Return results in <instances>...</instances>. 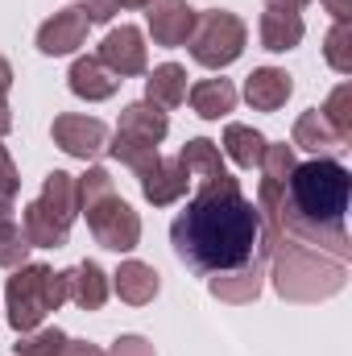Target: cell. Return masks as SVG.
I'll use <instances>...</instances> for the list:
<instances>
[{
  "mask_svg": "<svg viewBox=\"0 0 352 356\" xmlns=\"http://www.w3.org/2000/svg\"><path fill=\"white\" fill-rule=\"evenodd\" d=\"M170 245L195 273H228L265 257L262 211L232 175L195 182V199L170 224Z\"/></svg>",
  "mask_w": 352,
  "mask_h": 356,
  "instance_id": "cell-1",
  "label": "cell"
},
{
  "mask_svg": "<svg viewBox=\"0 0 352 356\" xmlns=\"http://www.w3.org/2000/svg\"><path fill=\"white\" fill-rule=\"evenodd\" d=\"M349 195H352V175L336 158H311V162H294V170L286 178L282 203H278V228L290 241H303L336 261H349Z\"/></svg>",
  "mask_w": 352,
  "mask_h": 356,
  "instance_id": "cell-2",
  "label": "cell"
},
{
  "mask_svg": "<svg viewBox=\"0 0 352 356\" xmlns=\"http://www.w3.org/2000/svg\"><path fill=\"white\" fill-rule=\"evenodd\" d=\"M273 261V290L290 302H319V298H332L344 290V277H349V261H336L303 241H290L282 236L269 253Z\"/></svg>",
  "mask_w": 352,
  "mask_h": 356,
  "instance_id": "cell-3",
  "label": "cell"
},
{
  "mask_svg": "<svg viewBox=\"0 0 352 356\" xmlns=\"http://www.w3.org/2000/svg\"><path fill=\"white\" fill-rule=\"evenodd\" d=\"M79 191V216H88V228L99 249L133 253L141 245V216L116 195V182L104 166H91L83 178H75Z\"/></svg>",
  "mask_w": 352,
  "mask_h": 356,
  "instance_id": "cell-4",
  "label": "cell"
},
{
  "mask_svg": "<svg viewBox=\"0 0 352 356\" xmlns=\"http://www.w3.org/2000/svg\"><path fill=\"white\" fill-rule=\"evenodd\" d=\"M4 302H8V327L17 336H25V332L42 327V319L67 302V282H63V273H54L50 266H38V261L29 266L25 261L8 277Z\"/></svg>",
  "mask_w": 352,
  "mask_h": 356,
  "instance_id": "cell-5",
  "label": "cell"
},
{
  "mask_svg": "<svg viewBox=\"0 0 352 356\" xmlns=\"http://www.w3.org/2000/svg\"><path fill=\"white\" fill-rule=\"evenodd\" d=\"M245 42H249V29L237 13L228 8H207L195 17V29H191V58L207 71H224L232 67L241 54H245Z\"/></svg>",
  "mask_w": 352,
  "mask_h": 356,
  "instance_id": "cell-6",
  "label": "cell"
},
{
  "mask_svg": "<svg viewBox=\"0 0 352 356\" xmlns=\"http://www.w3.org/2000/svg\"><path fill=\"white\" fill-rule=\"evenodd\" d=\"M116 79H133V75H145L150 67V50H145V33L137 25H120L112 29L104 42H99V54H95Z\"/></svg>",
  "mask_w": 352,
  "mask_h": 356,
  "instance_id": "cell-7",
  "label": "cell"
},
{
  "mask_svg": "<svg viewBox=\"0 0 352 356\" xmlns=\"http://www.w3.org/2000/svg\"><path fill=\"white\" fill-rule=\"evenodd\" d=\"M54 145L63 149V154H71V158H99L104 149H108V124L104 120H95V116H75V112H63V116H54Z\"/></svg>",
  "mask_w": 352,
  "mask_h": 356,
  "instance_id": "cell-8",
  "label": "cell"
},
{
  "mask_svg": "<svg viewBox=\"0 0 352 356\" xmlns=\"http://www.w3.org/2000/svg\"><path fill=\"white\" fill-rule=\"evenodd\" d=\"M88 29H91V21L83 17V8H63V13H54L50 21H42V29H38V50L50 54V58L75 54V50L83 46Z\"/></svg>",
  "mask_w": 352,
  "mask_h": 356,
  "instance_id": "cell-9",
  "label": "cell"
},
{
  "mask_svg": "<svg viewBox=\"0 0 352 356\" xmlns=\"http://www.w3.org/2000/svg\"><path fill=\"white\" fill-rule=\"evenodd\" d=\"M195 8L186 0H154L150 4V38L166 50L186 46L191 42V29H195Z\"/></svg>",
  "mask_w": 352,
  "mask_h": 356,
  "instance_id": "cell-10",
  "label": "cell"
},
{
  "mask_svg": "<svg viewBox=\"0 0 352 356\" xmlns=\"http://www.w3.org/2000/svg\"><path fill=\"white\" fill-rule=\"evenodd\" d=\"M191 186V175L182 166V158H158L145 175H141V195L154 203V207H170L186 195Z\"/></svg>",
  "mask_w": 352,
  "mask_h": 356,
  "instance_id": "cell-11",
  "label": "cell"
},
{
  "mask_svg": "<svg viewBox=\"0 0 352 356\" xmlns=\"http://www.w3.org/2000/svg\"><path fill=\"white\" fill-rule=\"evenodd\" d=\"M116 133L129 137V141H137V145H162L166 133H170V120H166V112L154 108L150 99H137V104H129V108L120 112Z\"/></svg>",
  "mask_w": 352,
  "mask_h": 356,
  "instance_id": "cell-12",
  "label": "cell"
},
{
  "mask_svg": "<svg viewBox=\"0 0 352 356\" xmlns=\"http://www.w3.org/2000/svg\"><path fill=\"white\" fill-rule=\"evenodd\" d=\"M58 228H67L71 232V224H75V216H79V191H75V175H67V170H54V175H46L42 182V195L33 199Z\"/></svg>",
  "mask_w": 352,
  "mask_h": 356,
  "instance_id": "cell-13",
  "label": "cell"
},
{
  "mask_svg": "<svg viewBox=\"0 0 352 356\" xmlns=\"http://www.w3.org/2000/svg\"><path fill=\"white\" fill-rule=\"evenodd\" d=\"M63 282H67V302H75L79 311H99L108 302V273L95 266V261H79V266L63 269Z\"/></svg>",
  "mask_w": 352,
  "mask_h": 356,
  "instance_id": "cell-14",
  "label": "cell"
},
{
  "mask_svg": "<svg viewBox=\"0 0 352 356\" xmlns=\"http://www.w3.org/2000/svg\"><path fill=\"white\" fill-rule=\"evenodd\" d=\"M265 261H269V257H253L249 266L228 269V273H216V277H211V294H216V298H224V302H237V307L253 302V298L262 294Z\"/></svg>",
  "mask_w": 352,
  "mask_h": 356,
  "instance_id": "cell-15",
  "label": "cell"
},
{
  "mask_svg": "<svg viewBox=\"0 0 352 356\" xmlns=\"http://www.w3.org/2000/svg\"><path fill=\"white\" fill-rule=\"evenodd\" d=\"M67 83H71V91L79 95V99H88V104H95V99H112L116 95V88L125 83V79H116L95 54H88V58H75V67H71V75H67Z\"/></svg>",
  "mask_w": 352,
  "mask_h": 356,
  "instance_id": "cell-16",
  "label": "cell"
},
{
  "mask_svg": "<svg viewBox=\"0 0 352 356\" xmlns=\"http://www.w3.org/2000/svg\"><path fill=\"white\" fill-rule=\"evenodd\" d=\"M257 33H262V46L269 54H286V50H294V46L303 42L307 25H303L298 13H290V8H269V4H265Z\"/></svg>",
  "mask_w": 352,
  "mask_h": 356,
  "instance_id": "cell-17",
  "label": "cell"
},
{
  "mask_svg": "<svg viewBox=\"0 0 352 356\" xmlns=\"http://www.w3.org/2000/svg\"><path fill=\"white\" fill-rule=\"evenodd\" d=\"M158 286H162V282H158V269L145 266V261H120V269L112 273V290H116V298L129 302V307L154 302Z\"/></svg>",
  "mask_w": 352,
  "mask_h": 356,
  "instance_id": "cell-18",
  "label": "cell"
},
{
  "mask_svg": "<svg viewBox=\"0 0 352 356\" xmlns=\"http://www.w3.org/2000/svg\"><path fill=\"white\" fill-rule=\"evenodd\" d=\"M290 75L286 71H278V67H257L249 79H245V99H249V108H257V112H278L286 99H290Z\"/></svg>",
  "mask_w": 352,
  "mask_h": 356,
  "instance_id": "cell-19",
  "label": "cell"
},
{
  "mask_svg": "<svg viewBox=\"0 0 352 356\" xmlns=\"http://www.w3.org/2000/svg\"><path fill=\"white\" fill-rule=\"evenodd\" d=\"M145 99L154 104V108H178V104H186V71L178 67V63H162V67H154L150 75H145Z\"/></svg>",
  "mask_w": 352,
  "mask_h": 356,
  "instance_id": "cell-20",
  "label": "cell"
},
{
  "mask_svg": "<svg viewBox=\"0 0 352 356\" xmlns=\"http://www.w3.org/2000/svg\"><path fill=\"white\" fill-rule=\"evenodd\" d=\"M186 95H191V108L203 120H220V116H228L237 108V88L228 79H199Z\"/></svg>",
  "mask_w": 352,
  "mask_h": 356,
  "instance_id": "cell-21",
  "label": "cell"
},
{
  "mask_svg": "<svg viewBox=\"0 0 352 356\" xmlns=\"http://www.w3.org/2000/svg\"><path fill=\"white\" fill-rule=\"evenodd\" d=\"M294 145H298V149H311V154H319V158L344 149V141L332 133V124L319 116V108H311V112H303V116L294 120Z\"/></svg>",
  "mask_w": 352,
  "mask_h": 356,
  "instance_id": "cell-22",
  "label": "cell"
},
{
  "mask_svg": "<svg viewBox=\"0 0 352 356\" xmlns=\"http://www.w3.org/2000/svg\"><path fill=\"white\" fill-rule=\"evenodd\" d=\"M224 154L241 166V170H257L265 154V137L253 124H228L224 129Z\"/></svg>",
  "mask_w": 352,
  "mask_h": 356,
  "instance_id": "cell-23",
  "label": "cell"
},
{
  "mask_svg": "<svg viewBox=\"0 0 352 356\" xmlns=\"http://www.w3.org/2000/svg\"><path fill=\"white\" fill-rule=\"evenodd\" d=\"M178 158H182V166H186L191 182H207V178L228 175V170H224V162H220V149H216L207 137H195V141H186Z\"/></svg>",
  "mask_w": 352,
  "mask_h": 356,
  "instance_id": "cell-24",
  "label": "cell"
},
{
  "mask_svg": "<svg viewBox=\"0 0 352 356\" xmlns=\"http://www.w3.org/2000/svg\"><path fill=\"white\" fill-rule=\"evenodd\" d=\"M104 154H112L120 166H129L137 178H141L154 162H158V158H162V154H158V145H137V141H129V137H120V133L108 141V149H104Z\"/></svg>",
  "mask_w": 352,
  "mask_h": 356,
  "instance_id": "cell-25",
  "label": "cell"
},
{
  "mask_svg": "<svg viewBox=\"0 0 352 356\" xmlns=\"http://www.w3.org/2000/svg\"><path fill=\"white\" fill-rule=\"evenodd\" d=\"M319 116L332 124V133L349 145L352 141V83H340V88L328 95V104L319 108Z\"/></svg>",
  "mask_w": 352,
  "mask_h": 356,
  "instance_id": "cell-26",
  "label": "cell"
},
{
  "mask_svg": "<svg viewBox=\"0 0 352 356\" xmlns=\"http://www.w3.org/2000/svg\"><path fill=\"white\" fill-rule=\"evenodd\" d=\"M323 58L332 71L352 75V21H336L323 38Z\"/></svg>",
  "mask_w": 352,
  "mask_h": 356,
  "instance_id": "cell-27",
  "label": "cell"
},
{
  "mask_svg": "<svg viewBox=\"0 0 352 356\" xmlns=\"http://www.w3.org/2000/svg\"><path fill=\"white\" fill-rule=\"evenodd\" d=\"M13 348H17V356H63L67 332H58V327H33V332H25Z\"/></svg>",
  "mask_w": 352,
  "mask_h": 356,
  "instance_id": "cell-28",
  "label": "cell"
},
{
  "mask_svg": "<svg viewBox=\"0 0 352 356\" xmlns=\"http://www.w3.org/2000/svg\"><path fill=\"white\" fill-rule=\"evenodd\" d=\"M29 236H25V228L17 224V220H4L0 224V269H21L25 266V257H29Z\"/></svg>",
  "mask_w": 352,
  "mask_h": 356,
  "instance_id": "cell-29",
  "label": "cell"
},
{
  "mask_svg": "<svg viewBox=\"0 0 352 356\" xmlns=\"http://www.w3.org/2000/svg\"><path fill=\"white\" fill-rule=\"evenodd\" d=\"M17 191H21V175H17L8 149L0 145V195H4V199H17Z\"/></svg>",
  "mask_w": 352,
  "mask_h": 356,
  "instance_id": "cell-30",
  "label": "cell"
},
{
  "mask_svg": "<svg viewBox=\"0 0 352 356\" xmlns=\"http://www.w3.org/2000/svg\"><path fill=\"white\" fill-rule=\"evenodd\" d=\"M108 356H154V348L141 340V336H120L116 344H112V353Z\"/></svg>",
  "mask_w": 352,
  "mask_h": 356,
  "instance_id": "cell-31",
  "label": "cell"
},
{
  "mask_svg": "<svg viewBox=\"0 0 352 356\" xmlns=\"http://www.w3.org/2000/svg\"><path fill=\"white\" fill-rule=\"evenodd\" d=\"M63 356H104V353H99L95 344H88V340H67Z\"/></svg>",
  "mask_w": 352,
  "mask_h": 356,
  "instance_id": "cell-32",
  "label": "cell"
},
{
  "mask_svg": "<svg viewBox=\"0 0 352 356\" xmlns=\"http://www.w3.org/2000/svg\"><path fill=\"white\" fill-rule=\"evenodd\" d=\"M323 8H328L336 21H352V0H323Z\"/></svg>",
  "mask_w": 352,
  "mask_h": 356,
  "instance_id": "cell-33",
  "label": "cell"
},
{
  "mask_svg": "<svg viewBox=\"0 0 352 356\" xmlns=\"http://www.w3.org/2000/svg\"><path fill=\"white\" fill-rule=\"evenodd\" d=\"M13 129V108H8V95H0V137H8Z\"/></svg>",
  "mask_w": 352,
  "mask_h": 356,
  "instance_id": "cell-34",
  "label": "cell"
},
{
  "mask_svg": "<svg viewBox=\"0 0 352 356\" xmlns=\"http://www.w3.org/2000/svg\"><path fill=\"white\" fill-rule=\"evenodd\" d=\"M8 88H13V67H8V58L0 54V95H8Z\"/></svg>",
  "mask_w": 352,
  "mask_h": 356,
  "instance_id": "cell-35",
  "label": "cell"
},
{
  "mask_svg": "<svg viewBox=\"0 0 352 356\" xmlns=\"http://www.w3.org/2000/svg\"><path fill=\"white\" fill-rule=\"evenodd\" d=\"M269 8H290V13H298V8H307L311 0H265Z\"/></svg>",
  "mask_w": 352,
  "mask_h": 356,
  "instance_id": "cell-36",
  "label": "cell"
},
{
  "mask_svg": "<svg viewBox=\"0 0 352 356\" xmlns=\"http://www.w3.org/2000/svg\"><path fill=\"white\" fill-rule=\"evenodd\" d=\"M112 4H116V8H150L154 0H112Z\"/></svg>",
  "mask_w": 352,
  "mask_h": 356,
  "instance_id": "cell-37",
  "label": "cell"
},
{
  "mask_svg": "<svg viewBox=\"0 0 352 356\" xmlns=\"http://www.w3.org/2000/svg\"><path fill=\"white\" fill-rule=\"evenodd\" d=\"M8 211H13V199H4V195H0V224H4V220H13Z\"/></svg>",
  "mask_w": 352,
  "mask_h": 356,
  "instance_id": "cell-38",
  "label": "cell"
}]
</instances>
